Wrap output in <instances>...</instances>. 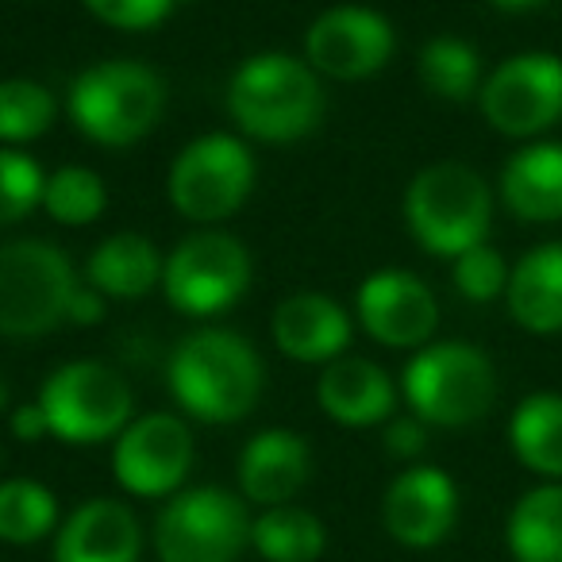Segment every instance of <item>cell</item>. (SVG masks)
Segmentation results:
<instances>
[{"mask_svg":"<svg viewBox=\"0 0 562 562\" xmlns=\"http://www.w3.org/2000/svg\"><path fill=\"white\" fill-rule=\"evenodd\" d=\"M170 397L201 424H235L255 413L266 390L262 355L227 328H201L173 347L166 362Z\"/></svg>","mask_w":562,"mask_h":562,"instance_id":"1","label":"cell"},{"mask_svg":"<svg viewBox=\"0 0 562 562\" xmlns=\"http://www.w3.org/2000/svg\"><path fill=\"white\" fill-rule=\"evenodd\" d=\"M321 74L297 55L262 50L250 55L227 81V116L247 139L297 143L324 120Z\"/></svg>","mask_w":562,"mask_h":562,"instance_id":"2","label":"cell"},{"mask_svg":"<svg viewBox=\"0 0 562 562\" xmlns=\"http://www.w3.org/2000/svg\"><path fill=\"white\" fill-rule=\"evenodd\" d=\"M162 74L132 58H109V63L89 66L66 89V116L97 147H135L162 124Z\"/></svg>","mask_w":562,"mask_h":562,"instance_id":"3","label":"cell"},{"mask_svg":"<svg viewBox=\"0 0 562 562\" xmlns=\"http://www.w3.org/2000/svg\"><path fill=\"white\" fill-rule=\"evenodd\" d=\"M70 255L47 239H12L0 247V339L24 344L66 324L78 290Z\"/></svg>","mask_w":562,"mask_h":562,"instance_id":"4","label":"cell"},{"mask_svg":"<svg viewBox=\"0 0 562 562\" xmlns=\"http://www.w3.org/2000/svg\"><path fill=\"white\" fill-rule=\"evenodd\" d=\"M493 196L482 173L462 162H436L408 181L405 224L436 258H459L490 235Z\"/></svg>","mask_w":562,"mask_h":562,"instance_id":"5","label":"cell"},{"mask_svg":"<svg viewBox=\"0 0 562 562\" xmlns=\"http://www.w3.org/2000/svg\"><path fill=\"white\" fill-rule=\"evenodd\" d=\"M401 393L428 428H467L493 408L497 374L490 355L477 347L428 344L401 374Z\"/></svg>","mask_w":562,"mask_h":562,"instance_id":"6","label":"cell"},{"mask_svg":"<svg viewBox=\"0 0 562 562\" xmlns=\"http://www.w3.org/2000/svg\"><path fill=\"white\" fill-rule=\"evenodd\" d=\"M40 405L47 413L50 436L70 447L109 443L132 424L135 397L116 367L101 359L63 362L43 382Z\"/></svg>","mask_w":562,"mask_h":562,"instance_id":"7","label":"cell"},{"mask_svg":"<svg viewBox=\"0 0 562 562\" xmlns=\"http://www.w3.org/2000/svg\"><path fill=\"white\" fill-rule=\"evenodd\" d=\"M255 178L258 166L247 143L239 135L209 132L196 135L170 162L166 196H170L178 216L212 227L220 220H232L247 204Z\"/></svg>","mask_w":562,"mask_h":562,"instance_id":"8","label":"cell"},{"mask_svg":"<svg viewBox=\"0 0 562 562\" xmlns=\"http://www.w3.org/2000/svg\"><path fill=\"white\" fill-rule=\"evenodd\" d=\"M250 250L235 235L204 227L178 243L166 255L162 266V293L170 308L193 321H209L243 301L250 290Z\"/></svg>","mask_w":562,"mask_h":562,"instance_id":"9","label":"cell"},{"mask_svg":"<svg viewBox=\"0 0 562 562\" xmlns=\"http://www.w3.org/2000/svg\"><path fill=\"white\" fill-rule=\"evenodd\" d=\"M247 543V505L220 485L178 490L155 520L158 562H235Z\"/></svg>","mask_w":562,"mask_h":562,"instance_id":"10","label":"cell"},{"mask_svg":"<svg viewBox=\"0 0 562 562\" xmlns=\"http://www.w3.org/2000/svg\"><path fill=\"white\" fill-rule=\"evenodd\" d=\"M477 101L493 132L513 139L547 132L562 116V58L543 50L508 58L482 81Z\"/></svg>","mask_w":562,"mask_h":562,"instance_id":"11","label":"cell"},{"mask_svg":"<svg viewBox=\"0 0 562 562\" xmlns=\"http://www.w3.org/2000/svg\"><path fill=\"white\" fill-rule=\"evenodd\" d=\"M193 470V431L173 413L135 416L112 447V474L132 497H173Z\"/></svg>","mask_w":562,"mask_h":562,"instance_id":"12","label":"cell"},{"mask_svg":"<svg viewBox=\"0 0 562 562\" xmlns=\"http://www.w3.org/2000/svg\"><path fill=\"white\" fill-rule=\"evenodd\" d=\"M393 47H397V35L382 12L367 4H339L313 20L305 35V63L321 78L362 81L385 70Z\"/></svg>","mask_w":562,"mask_h":562,"instance_id":"13","label":"cell"},{"mask_svg":"<svg viewBox=\"0 0 562 562\" xmlns=\"http://www.w3.org/2000/svg\"><path fill=\"white\" fill-rule=\"evenodd\" d=\"M355 313L367 336L393 351H420L439 328L436 293L408 270H374L355 293Z\"/></svg>","mask_w":562,"mask_h":562,"instance_id":"14","label":"cell"},{"mask_svg":"<svg viewBox=\"0 0 562 562\" xmlns=\"http://www.w3.org/2000/svg\"><path fill=\"white\" fill-rule=\"evenodd\" d=\"M459 520V490L439 467H408L382 497V524L401 547L428 551L451 536Z\"/></svg>","mask_w":562,"mask_h":562,"instance_id":"15","label":"cell"},{"mask_svg":"<svg viewBox=\"0 0 562 562\" xmlns=\"http://www.w3.org/2000/svg\"><path fill=\"white\" fill-rule=\"evenodd\" d=\"M351 316L328 293H290L270 316V336L278 351L305 367H328L351 347Z\"/></svg>","mask_w":562,"mask_h":562,"instance_id":"16","label":"cell"},{"mask_svg":"<svg viewBox=\"0 0 562 562\" xmlns=\"http://www.w3.org/2000/svg\"><path fill=\"white\" fill-rule=\"evenodd\" d=\"M308 474H313V451L290 428H266L250 436L239 451V467H235L243 501L262 508L290 505L305 490Z\"/></svg>","mask_w":562,"mask_h":562,"instance_id":"17","label":"cell"},{"mask_svg":"<svg viewBox=\"0 0 562 562\" xmlns=\"http://www.w3.org/2000/svg\"><path fill=\"white\" fill-rule=\"evenodd\" d=\"M139 516L116 497H93L78 505L55 536V562H139Z\"/></svg>","mask_w":562,"mask_h":562,"instance_id":"18","label":"cell"},{"mask_svg":"<svg viewBox=\"0 0 562 562\" xmlns=\"http://www.w3.org/2000/svg\"><path fill=\"white\" fill-rule=\"evenodd\" d=\"M316 401H321L324 416L344 428H374V424L393 420L397 385L378 362L344 355L324 367L321 382H316Z\"/></svg>","mask_w":562,"mask_h":562,"instance_id":"19","label":"cell"},{"mask_svg":"<svg viewBox=\"0 0 562 562\" xmlns=\"http://www.w3.org/2000/svg\"><path fill=\"white\" fill-rule=\"evenodd\" d=\"M166 258L139 232H116L93 247L86 262V281L109 301H139L162 285Z\"/></svg>","mask_w":562,"mask_h":562,"instance_id":"20","label":"cell"},{"mask_svg":"<svg viewBox=\"0 0 562 562\" xmlns=\"http://www.w3.org/2000/svg\"><path fill=\"white\" fill-rule=\"evenodd\" d=\"M501 196L516 220L528 224L562 220V143H536L516 150L501 170Z\"/></svg>","mask_w":562,"mask_h":562,"instance_id":"21","label":"cell"},{"mask_svg":"<svg viewBox=\"0 0 562 562\" xmlns=\"http://www.w3.org/2000/svg\"><path fill=\"white\" fill-rule=\"evenodd\" d=\"M508 313L536 336L562 331V243L524 255L508 273Z\"/></svg>","mask_w":562,"mask_h":562,"instance_id":"22","label":"cell"},{"mask_svg":"<svg viewBox=\"0 0 562 562\" xmlns=\"http://www.w3.org/2000/svg\"><path fill=\"white\" fill-rule=\"evenodd\" d=\"M505 543L516 562H562V482H543L516 501Z\"/></svg>","mask_w":562,"mask_h":562,"instance_id":"23","label":"cell"},{"mask_svg":"<svg viewBox=\"0 0 562 562\" xmlns=\"http://www.w3.org/2000/svg\"><path fill=\"white\" fill-rule=\"evenodd\" d=\"M513 454L531 474L559 482L562 477V393H531L508 420Z\"/></svg>","mask_w":562,"mask_h":562,"instance_id":"24","label":"cell"},{"mask_svg":"<svg viewBox=\"0 0 562 562\" xmlns=\"http://www.w3.org/2000/svg\"><path fill=\"white\" fill-rule=\"evenodd\" d=\"M250 547L266 562H316L328 547V531L308 508L273 505L250 520Z\"/></svg>","mask_w":562,"mask_h":562,"instance_id":"25","label":"cell"},{"mask_svg":"<svg viewBox=\"0 0 562 562\" xmlns=\"http://www.w3.org/2000/svg\"><path fill=\"white\" fill-rule=\"evenodd\" d=\"M58 528V501L35 477L0 482V543L32 547Z\"/></svg>","mask_w":562,"mask_h":562,"instance_id":"26","label":"cell"},{"mask_svg":"<svg viewBox=\"0 0 562 562\" xmlns=\"http://www.w3.org/2000/svg\"><path fill=\"white\" fill-rule=\"evenodd\" d=\"M416 74H420V86L439 101H470L474 93H482V58L467 40H454V35L424 43Z\"/></svg>","mask_w":562,"mask_h":562,"instance_id":"27","label":"cell"},{"mask_svg":"<svg viewBox=\"0 0 562 562\" xmlns=\"http://www.w3.org/2000/svg\"><path fill=\"white\" fill-rule=\"evenodd\" d=\"M109 209V189L104 178L89 166H63L47 173L43 186V212L63 227H86L97 224Z\"/></svg>","mask_w":562,"mask_h":562,"instance_id":"28","label":"cell"},{"mask_svg":"<svg viewBox=\"0 0 562 562\" xmlns=\"http://www.w3.org/2000/svg\"><path fill=\"white\" fill-rule=\"evenodd\" d=\"M58 116V101L43 81L4 78L0 81V143L20 147L50 132Z\"/></svg>","mask_w":562,"mask_h":562,"instance_id":"29","label":"cell"},{"mask_svg":"<svg viewBox=\"0 0 562 562\" xmlns=\"http://www.w3.org/2000/svg\"><path fill=\"white\" fill-rule=\"evenodd\" d=\"M47 173L32 155L16 147H0V227L20 224L35 209H43Z\"/></svg>","mask_w":562,"mask_h":562,"instance_id":"30","label":"cell"},{"mask_svg":"<svg viewBox=\"0 0 562 562\" xmlns=\"http://www.w3.org/2000/svg\"><path fill=\"white\" fill-rule=\"evenodd\" d=\"M508 273L513 270L505 266V258L490 243H477V247L462 250L454 258V290L474 305H485V301L501 297L508 290Z\"/></svg>","mask_w":562,"mask_h":562,"instance_id":"31","label":"cell"},{"mask_svg":"<svg viewBox=\"0 0 562 562\" xmlns=\"http://www.w3.org/2000/svg\"><path fill=\"white\" fill-rule=\"evenodd\" d=\"M81 4L89 9V16L116 32H155L178 9L173 0H81Z\"/></svg>","mask_w":562,"mask_h":562,"instance_id":"32","label":"cell"},{"mask_svg":"<svg viewBox=\"0 0 562 562\" xmlns=\"http://www.w3.org/2000/svg\"><path fill=\"white\" fill-rule=\"evenodd\" d=\"M428 447V424L420 416H393L385 420V451L393 459H420Z\"/></svg>","mask_w":562,"mask_h":562,"instance_id":"33","label":"cell"},{"mask_svg":"<svg viewBox=\"0 0 562 562\" xmlns=\"http://www.w3.org/2000/svg\"><path fill=\"white\" fill-rule=\"evenodd\" d=\"M104 308H109V297H101L89 281H81L70 297V308H66V324H78V328H86V324H101Z\"/></svg>","mask_w":562,"mask_h":562,"instance_id":"34","label":"cell"},{"mask_svg":"<svg viewBox=\"0 0 562 562\" xmlns=\"http://www.w3.org/2000/svg\"><path fill=\"white\" fill-rule=\"evenodd\" d=\"M9 428H12V436H16L20 443H40V439H47V436H50L47 413H43L40 401H35V405H20V408H12Z\"/></svg>","mask_w":562,"mask_h":562,"instance_id":"35","label":"cell"},{"mask_svg":"<svg viewBox=\"0 0 562 562\" xmlns=\"http://www.w3.org/2000/svg\"><path fill=\"white\" fill-rule=\"evenodd\" d=\"M490 4H497V9H505V12H528V9L547 4V0H490Z\"/></svg>","mask_w":562,"mask_h":562,"instance_id":"36","label":"cell"},{"mask_svg":"<svg viewBox=\"0 0 562 562\" xmlns=\"http://www.w3.org/2000/svg\"><path fill=\"white\" fill-rule=\"evenodd\" d=\"M12 405V390H9V382H4V378H0V413H4V408Z\"/></svg>","mask_w":562,"mask_h":562,"instance_id":"37","label":"cell"},{"mask_svg":"<svg viewBox=\"0 0 562 562\" xmlns=\"http://www.w3.org/2000/svg\"><path fill=\"white\" fill-rule=\"evenodd\" d=\"M173 4H201V0H173Z\"/></svg>","mask_w":562,"mask_h":562,"instance_id":"38","label":"cell"}]
</instances>
